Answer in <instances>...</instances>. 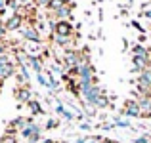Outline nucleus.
I'll use <instances>...</instances> for the list:
<instances>
[{
  "label": "nucleus",
  "mask_w": 151,
  "mask_h": 143,
  "mask_svg": "<svg viewBox=\"0 0 151 143\" xmlns=\"http://www.w3.org/2000/svg\"><path fill=\"white\" fill-rule=\"evenodd\" d=\"M50 23V31L55 34V36H75V27L71 21H54V19H48Z\"/></svg>",
  "instance_id": "obj_1"
},
{
  "label": "nucleus",
  "mask_w": 151,
  "mask_h": 143,
  "mask_svg": "<svg viewBox=\"0 0 151 143\" xmlns=\"http://www.w3.org/2000/svg\"><path fill=\"white\" fill-rule=\"evenodd\" d=\"M19 134L25 137L27 143H38V141H40V137H42V128H40L38 124H35V122H33V124L25 126V128H23Z\"/></svg>",
  "instance_id": "obj_2"
},
{
  "label": "nucleus",
  "mask_w": 151,
  "mask_h": 143,
  "mask_svg": "<svg viewBox=\"0 0 151 143\" xmlns=\"http://www.w3.org/2000/svg\"><path fill=\"white\" fill-rule=\"evenodd\" d=\"M121 113L128 118H142V111H140V105H138V99H134V97L124 99Z\"/></svg>",
  "instance_id": "obj_3"
},
{
  "label": "nucleus",
  "mask_w": 151,
  "mask_h": 143,
  "mask_svg": "<svg viewBox=\"0 0 151 143\" xmlns=\"http://www.w3.org/2000/svg\"><path fill=\"white\" fill-rule=\"evenodd\" d=\"M19 34L23 36L25 42H37V44H42V34L37 31L35 25H27V23H25V25L19 29Z\"/></svg>",
  "instance_id": "obj_4"
},
{
  "label": "nucleus",
  "mask_w": 151,
  "mask_h": 143,
  "mask_svg": "<svg viewBox=\"0 0 151 143\" xmlns=\"http://www.w3.org/2000/svg\"><path fill=\"white\" fill-rule=\"evenodd\" d=\"M101 95H103V90H101L98 84H94L92 88H88L86 92H82V95H81V101H84V103H88V105H94V107H96L98 99H100Z\"/></svg>",
  "instance_id": "obj_5"
},
{
  "label": "nucleus",
  "mask_w": 151,
  "mask_h": 143,
  "mask_svg": "<svg viewBox=\"0 0 151 143\" xmlns=\"http://www.w3.org/2000/svg\"><path fill=\"white\" fill-rule=\"evenodd\" d=\"M134 94V99H138V105H140V111H142V118H151V97L149 95H140L136 92Z\"/></svg>",
  "instance_id": "obj_6"
},
{
  "label": "nucleus",
  "mask_w": 151,
  "mask_h": 143,
  "mask_svg": "<svg viewBox=\"0 0 151 143\" xmlns=\"http://www.w3.org/2000/svg\"><path fill=\"white\" fill-rule=\"evenodd\" d=\"M4 25H6V31L8 33H14V31H19L23 25H25V19L17 14H12L10 17L4 19Z\"/></svg>",
  "instance_id": "obj_7"
},
{
  "label": "nucleus",
  "mask_w": 151,
  "mask_h": 143,
  "mask_svg": "<svg viewBox=\"0 0 151 143\" xmlns=\"http://www.w3.org/2000/svg\"><path fill=\"white\" fill-rule=\"evenodd\" d=\"M15 73H17V65H15L14 61L0 63V82H2V84H4V80L15 77Z\"/></svg>",
  "instance_id": "obj_8"
},
{
  "label": "nucleus",
  "mask_w": 151,
  "mask_h": 143,
  "mask_svg": "<svg viewBox=\"0 0 151 143\" xmlns=\"http://www.w3.org/2000/svg\"><path fill=\"white\" fill-rule=\"evenodd\" d=\"M14 97H15V101H19V103H29L31 99V86L27 84V86H15L14 88Z\"/></svg>",
  "instance_id": "obj_9"
},
{
  "label": "nucleus",
  "mask_w": 151,
  "mask_h": 143,
  "mask_svg": "<svg viewBox=\"0 0 151 143\" xmlns=\"http://www.w3.org/2000/svg\"><path fill=\"white\" fill-rule=\"evenodd\" d=\"M33 117H15L14 120H10L8 122V126L10 128H14V130H17V132H21L25 126H29V124H33Z\"/></svg>",
  "instance_id": "obj_10"
},
{
  "label": "nucleus",
  "mask_w": 151,
  "mask_h": 143,
  "mask_svg": "<svg viewBox=\"0 0 151 143\" xmlns=\"http://www.w3.org/2000/svg\"><path fill=\"white\" fill-rule=\"evenodd\" d=\"M27 67H31L37 74L44 73V61H42L40 55H29L27 57Z\"/></svg>",
  "instance_id": "obj_11"
},
{
  "label": "nucleus",
  "mask_w": 151,
  "mask_h": 143,
  "mask_svg": "<svg viewBox=\"0 0 151 143\" xmlns=\"http://www.w3.org/2000/svg\"><path fill=\"white\" fill-rule=\"evenodd\" d=\"M27 107H29V111H31V117H35V114H44V109H42L40 101H37V99H31V101L27 103Z\"/></svg>",
  "instance_id": "obj_12"
},
{
  "label": "nucleus",
  "mask_w": 151,
  "mask_h": 143,
  "mask_svg": "<svg viewBox=\"0 0 151 143\" xmlns=\"http://www.w3.org/2000/svg\"><path fill=\"white\" fill-rule=\"evenodd\" d=\"M71 0H50V4H48V8L46 10L50 11V14H54V11H58V10H61L63 6H67Z\"/></svg>",
  "instance_id": "obj_13"
},
{
  "label": "nucleus",
  "mask_w": 151,
  "mask_h": 143,
  "mask_svg": "<svg viewBox=\"0 0 151 143\" xmlns=\"http://www.w3.org/2000/svg\"><path fill=\"white\" fill-rule=\"evenodd\" d=\"M55 113H58V114H61V117H63V118H67V120H73V118L77 117V114H73L71 111H67L63 105H58V107H55Z\"/></svg>",
  "instance_id": "obj_14"
},
{
  "label": "nucleus",
  "mask_w": 151,
  "mask_h": 143,
  "mask_svg": "<svg viewBox=\"0 0 151 143\" xmlns=\"http://www.w3.org/2000/svg\"><path fill=\"white\" fill-rule=\"evenodd\" d=\"M109 105H111V103H109V97H107V95L103 94L101 97L98 99V103H96V109H107Z\"/></svg>",
  "instance_id": "obj_15"
},
{
  "label": "nucleus",
  "mask_w": 151,
  "mask_h": 143,
  "mask_svg": "<svg viewBox=\"0 0 151 143\" xmlns=\"http://www.w3.org/2000/svg\"><path fill=\"white\" fill-rule=\"evenodd\" d=\"M115 126H119V128H130V120L128 118H115V122H113Z\"/></svg>",
  "instance_id": "obj_16"
},
{
  "label": "nucleus",
  "mask_w": 151,
  "mask_h": 143,
  "mask_svg": "<svg viewBox=\"0 0 151 143\" xmlns=\"http://www.w3.org/2000/svg\"><path fill=\"white\" fill-rule=\"evenodd\" d=\"M0 143H19L17 141V136H12V134H4L0 137Z\"/></svg>",
  "instance_id": "obj_17"
},
{
  "label": "nucleus",
  "mask_w": 151,
  "mask_h": 143,
  "mask_svg": "<svg viewBox=\"0 0 151 143\" xmlns=\"http://www.w3.org/2000/svg\"><path fill=\"white\" fill-rule=\"evenodd\" d=\"M37 80H38V84H40V86H44V88H48V90H50V82H48V78L44 77V73L37 74Z\"/></svg>",
  "instance_id": "obj_18"
},
{
  "label": "nucleus",
  "mask_w": 151,
  "mask_h": 143,
  "mask_svg": "<svg viewBox=\"0 0 151 143\" xmlns=\"http://www.w3.org/2000/svg\"><path fill=\"white\" fill-rule=\"evenodd\" d=\"M19 6H21L19 0H6V8H10V10H14V11H17Z\"/></svg>",
  "instance_id": "obj_19"
},
{
  "label": "nucleus",
  "mask_w": 151,
  "mask_h": 143,
  "mask_svg": "<svg viewBox=\"0 0 151 143\" xmlns=\"http://www.w3.org/2000/svg\"><path fill=\"white\" fill-rule=\"evenodd\" d=\"M6 34H8V31H6V25H4V19H0V40H4Z\"/></svg>",
  "instance_id": "obj_20"
},
{
  "label": "nucleus",
  "mask_w": 151,
  "mask_h": 143,
  "mask_svg": "<svg viewBox=\"0 0 151 143\" xmlns=\"http://www.w3.org/2000/svg\"><path fill=\"white\" fill-rule=\"evenodd\" d=\"M59 122L55 120V118H50V120H46V130H52V128H58Z\"/></svg>",
  "instance_id": "obj_21"
},
{
  "label": "nucleus",
  "mask_w": 151,
  "mask_h": 143,
  "mask_svg": "<svg viewBox=\"0 0 151 143\" xmlns=\"http://www.w3.org/2000/svg\"><path fill=\"white\" fill-rule=\"evenodd\" d=\"M48 4H50V0H35V6H44V8H48Z\"/></svg>",
  "instance_id": "obj_22"
},
{
  "label": "nucleus",
  "mask_w": 151,
  "mask_h": 143,
  "mask_svg": "<svg viewBox=\"0 0 151 143\" xmlns=\"http://www.w3.org/2000/svg\"><path fill=\"white\" fill-rule=\"evenodd\" d=\"M136 143H149V137L147 136H140V137H136Z\"/></svg>",
  "instance_id": "obj_23"
},
{
  "label": "nucleus",
  "mask_w": 151,
  "mask_h": 143,
  "mask_svg": "<svg viewBox=\"0 0 151 143\" xmlns=\"http://www.w3.org/2000/svg\"><path fill=\"white\" fill-rule=\"evenodd\" d=\"M19 4H21V6H33L35 0H19Z\"/></svg>",
  "instance_id": "obj_24"
},
{
  "label": "nucleus",
  "mask_w": 151,
  "mask_h": 143,
  "mask_svg": "<svg viewBox=\"0 0 151 143\" xmlns=\"http://www.w3.org/2000/svg\"><path fill=\"white\" fill-rule=\"evenodd\" d=\"M142 15H144V17H147L149 21H151V10H144V11H142Z\"/></svg>",
  "instance_id": "obj_25"
},
{
  "label": "nucleus",
  "mask_w": 151,
  "mask_h": 143,
  "mask_svg": "<svg viewBox=\"0 0 151 143\" xmlns=\"http://www.w3.org/2000/svg\"><path fill=\"white\" fill-rule=\"evenodd\" d=\"M101 143H121V141H117V139H109V137H103V141Z\"/></svg>",
  "instance_id": "obj_26"
},
{
  "label": "nucleus",
  "mask_w": 151,
  "mask_h": 143,
  "mask_svg": "<svg viewBox=\"0 0 151 143\" xmlns=\"http://www.w3.org/2000/svg\"><path fill=\"white\" fill-rule=\"evenodd\" d=\"M78 128H81V130H90V124H84V122H82V124L78 126Z\"/></svg>",
  "instance_id": "obj_27"
},
{
  "label": "nucleus",
  "mask_w": 151,
  "mask_h": 143,
  "mask_svg": "<svg viewBox=\"0 0 151 143\" xmlns=\"http://www.w3.org/2000/svg\"><path fill=\"white\" fill-rule=\"evenodd\" d=\"M86 141H88V139H84V137H78V139H77V143H86Z\"/></svg>",
  "instance_id": "obj_28"
},
{
  "label": "nucleus",
  "mask_w": 151,
  "mask_h": 143,
  "mask_svg": "<svg viewBox=\"0 0 151 143\" xmlns=\"http://www.w3.org/2000/svg\"><path fill=\"white\" fill-rule=\"evenodd\" d=\"M149 33H151V27H149Z\"/></svg>",
  "instance_id": "obj_29"
}]
</instances>
